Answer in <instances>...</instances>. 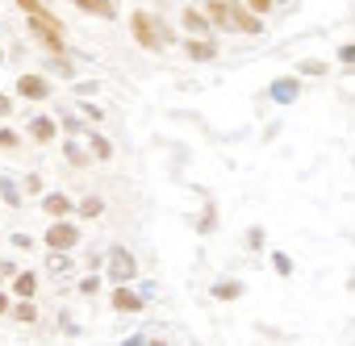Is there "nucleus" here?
<instances>
[{"mask_svg":"<svg viewBox=\"0 0 355 346\" xmlns=\"http://www.w3.org/2000/svg\"><path fill=\"white\" fill-rule=\"evenodd\" d=\"M189 55H193V59H214L218 51H214L209 42H189Z\"/></svg>","mask_w":355,"mask_h":346,"instance_id":"obj_10","label":"nucleus"},{"mask_svg":"<svg viewBox=\"0 0 355 346\" xmlns=\"http://www.w3.org/2000/svg\"><path fill=\"white\" fill-rule=\"evenodd\" d=\"M0 146H5V150H13V146H17V134H9V129H5V134H0Z\"/></svg>","mask_w":355,"mask_h":346,"instance_id":"obj_18","label":"nucleus"},{"mask_svg":"<svg viewBox=\"0 0 355 346\" xmlns=\"http://www.w3.org/2000/svg\"><path fill=\"white\" fill-rule=\"evenodd\" d=\"M113 275H117V280H130V275H134V259L117 251V255H113Z\"/></svg>","mask_w":355,"mask_h":346,"instance_id":"obj_8","label":"nucleus"},{"mask_svg":"<svg viewBox=\"0 0 355 346\" xmlns=\"http://www.w3.org/2000/svg\"><path fill=\"white\" fill-rule=\"evenodd\" d=\"M17 92H21V96H34V100H42L51 88H46V80H38V75H21V80H17Z\"/></svg>","mask_w":355,"mask_h":346,"instance_id":"obj_4","label":"nucleus"},{"mask_svg":"<svg viewBox=\"0 0 355 346\" xmlns=\"http://www.w3.org/2000/svg\"><path fill=\"white\" fill-rule=\"evenodd\" d=\"M13 313H17V321H38V309L30 304V296H26V300H21V304H17Z\"/></svg>","mask_w":355,"mask_h":346,"instance_id":"obj_11","label":"nucleus"},{"mask_svg":"<svg viewBox=\"0 0 355 346\" xmlns=\"http://www.w3.org/2000/svg\"><path fill=\"white\" fill-rule=\"evenodd\" d=\"M30 30H34V38H38L46 51H63V26H59L51 13H34V17H30Z\"/></svg>","mask_w":355,"mask_h":346,"instance_id":"obj_3","label":"nucleus"},{"mask_svg":"<svg viewBox=\"0 0 355 346\" xmlns=\"http://www.w3.org/2000/svg\"><path fill=\"white\" fill-rule=\"evenodd\" d=\"M67 209H71V201H67L63 192H59V197H46V201H42V213H51V217H63Z\"/></svg>","mask_w":355,"mask_h":346,"instance_id":"obj_7","label":"nucleus"},{"mask_svg":"<svg viewBox=\"0 0 355 346\" xmlns=\"http://www.w3.org/2000/svg\"><path fill=\"white\" fill-rule=\"evenodd\" d=\"M184 26H189V30H209V17H201V13L189 9V13H184Z\"/></svg>","mask_w":355,"mask_h":346,"instance_id":"obj_12","label":"nucleus"},{"mask_svg":"<svg viewBox=\"0 0 355 346\" xmlns=\"http://www.w3.org/2000/svg\"><path fill=\"white\" fill-rule=\"evenodd\" d=\"M251 9H255V13H259V17H263V13H268V9H272V0H251Z\"/></svg>","mask_w":355,"mask_h":346,"instance_id":"obj_19","label":"nucleus"},{"mask_svg":"<svg viewBox=\"0 0 355 346\" xmlns=\"http://www.w3.org/2000/svg\"><path fill=\"white\" fill-rule=\"evenodd\" d=\"M76 5H80L84 13H96V17H113V13H117L109 0H76Z\"/></svg>","mask_w":355,"mask_h":346,"instance_id":"obj_6","label":"nucleus"},{"mask_svg":"<svg viewBox=\"0 0 355 346\" xmlns=\"http://www.w3.org/2000/svg\"><path fill=\"white\" fill-rule=\"evenodd\" d=\"M46 242H51L55 251H67V246H76V230H71V226H51Z\"/></svg>","mask_w":355,"mask_h":346,"instance_id":"obj_5","label":"nucleus"},{"mask_svg":"<svg viewBox=\"0 0 355 346\" xmlns=\"http://www.w3.org/2000/svg\"><path fill=\"white\" fill-rule=\"evenodd\" d=\"M214 292H218V296H239V284H218Z\"/></svg>","mask_w":355,"mask_h":346,"instance_id":"obj_17","label":"nucleus"},{"mask_svg":"<svg viewBox=\"0 0 355 346\" xmlns=\"http://www.w3.org/2000/svg\"><path fill=\"white\" fill-rule=\"evenodd\" d=\"M113 309L134 313V309H138V296H130V292H113Z\"/></svg>","mask_w":355,"mask_h":346,"instance_id":"obj_9","label":"nucleus"},{"mask_svg":"<svg viewBox=\"0 0 355 346\" xmlns=\"http://www.w3.org/2000/svg\"><path fill=\"white\" fill-rule=\"evenodd\" d=\"M209 21L214 26H226V30H243V34H259L263 30V21L255 17V13H247V9H239V5H230V0H209Z\"/></svg>","mask_w":355,"mask_h":346,"instance_id":"obj_1","label":"nucleus"},{"mask_svg":"<svg viewBox=\"0 0 355 346\" xmlns=\"http://www.w3.org/2000/svg\"><path fill=\"white\" fill-rule=\"evenodd\" d=\"M34 138L51 142V138H55V125H51V121H34Z\"/></svg>","mask_w":355,"mask_h":346,"instance_id":"obj_14","label":"nucleus"},{"mask_svg":"<svg viewBox=\"0 0 355 346\" xmlns=\"http://www.w3.org/2000/svg\"><path fill=\"white\" fill-rule=\"evenodd\" d=\"M9 113V96H0V117H5Z\"/></svg>","mask_w":355,"mask_h":346,"instance_id":"obj_20","label":"nucleus"},{"mask_svg":"<svg viewBox=\"0 0 355 346\" xmlns=\"http://www.w3.org/2000/svg\"><path fill=\"white\" fill-rule=\"evenodd\" d=\"M101 209H105V205H101V201H96V197H88V201H84V205H80V213H84V217H96V213H101Z\"/></svg>","mask_w":355,"mask_h":346,"instance_id":"obj_15","label":"nucleus"},{"mask_svg":"<svg viewBox=\"0 0 355 346\" xmlns=\"http://www.w3.org/2000/svg\"><path fill=\"white\" fill-rule=\"evenodd\" d=\"M13 288H17L21 296H30V292H34V275H17V284H13Z\"/></svg>","mask_w":355,"mask_h":346,"instance_id":"obj_16","label":"nucleus"},{"mask_svg":"<svg viewBox=\"0 0 355 346\" xmlns=\"http://www.w3.org/2000/svg\"><path fill=\"white\" fill-rule=\"evenodd\" d=\"M130 30H134V42H138V46H146V51H159V46H163V26H159L146 9H138V13L130 17Z\"/></svg>","mask_w":355,"mask_h":346,"instance_id":"obj_2","label":"nucleus"},{"mask_svg":"<svg viewBox=\"0 0 355 346\" xmlns=\"http://www.w3.org/2000/svg\"><path fill=\"white\" fill-rule=\"evenodd\" d=\"M17 9H21L26 17H34V13H46V5H42V0H17Z\"/></svg>","mask_w":355,"mask_h":346,"instance_id":"obj_13","label":"nucleus"}]
</instances>
